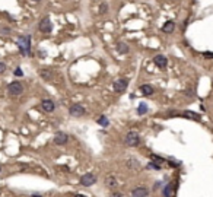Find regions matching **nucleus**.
<instances>
[{
    "label": "nucleus",
    "mask_w": 213,
    "mask_h": 197,
    "mask_svg": "<svg viewBox=\"0 0 213 197\" xmlns=\"http://www.w3.org/2000/svg\"><path fill=\"white\" fill-rule=\"evenodd\" d=\"M18 48L24 56L31 54V37L29 35H21L18 38Z\"/></svg>",
    "instance_id": "f257e3e1"
},
{
    "label": "nucleus",
    "mask_w": 213,
    "mask_h": 197,
    "mask_svg": "<svg viewBox=\"0 0 213 197\" xmlns=\"http://www.w3.org/2000/svg\"><path fill=\"white\" fill-rule=\"evenodd\" d=\"M124 143L129 146V148H136L140 145V134L137 131H129L126 134V139H124Z\"/></svg>",
    "instance_id": "f03ea898"
},
{
    "label": "nucleus",
    "mask_w": 213,
    "mask_h": 197,
    "mask_svg": "<svg viewBox=\"0 0 213 197\" xmlns=\"http://www.w3.org/2000/svg\"><path fill=\"white\" fill-rule=\"evenodd\" d=\"M97 175L93 172H86L83 174L82 177H80V186L83 187H90V186H93L95 182H97Z\"/></svg>",
    "instance_id": "7ed1b4c3"
},
{
    "label": "nucleus",
    "mask_w": 213,
    "mask_h": 197,
    "mask_svg": "<svg viewBox=\"0 0 213 197\" xmlns=\"http://www.w3.org/2000/svg\"><path fill=\"white\" fill-rule=\"evenodd\" d=\"M24 92V86L21 82H12L8 85V94L12 97H18Z\"/></svg>",
    "instance_id": "20e7f679"
},
{
    "label": "nucleus",
    "mask_w": 213,
    "mask_h": 197,
    "mask_svg": "<svg viewBox=\"0 0 213 197\" xmlns=\"http://www.w3.org/2000/svg\"><path fill=\"white\" fill-rule=\"evenodd\" d=\"M38 28H40V31L44 34H50L51 31H53V25H51V21H50L48 16L42 18L41 22H40V25H38Z\"/></svg>",
    "instance_id": "39448f33"
},
{
    "label": "nucleus",
    "mask_w": 213,
    "mask_h": 197,
    "mask_svg": "<svg viewBox=\"0 0 213 197\" xmlns=\"http://www.w3.org/2000/svg\"><path fill=\"white\" fill-rule=\"evenodd\" d=\"M127 86H129V79H126V77L118 79V80H115V82H114V90H115V92H118V94L126 92Z\"/></svg>",
    "instance_id": "423d86ee"
},
{
    "label": "nucleus",
    "mask_w": 213,
    "mask_h": 197,
    "mask_svg": "<svg viewBox=\"0 0 213 197\" xmlns=\"http://www.w3.org/2000/svg\"><path fill=\"white\" fill-rule=\"evenodd\" d=\"M69 113H70L72 117H82V115H85L86 110L80 104H73V105H70V108H69Z\"/></svg>",
    "instance_id": "0eeeda50"
},
{
    "label": "nucleus",
    "mask_w": 213,
    "mask_h": 197,
    "mask_svg": "<svg viewBox=\"0 0 213 197\" xmlns=\"http://www.w3.org/2000/svg\"><path fill=\"white\" fill-rule=\"evenodd\" d=\"M69 142V136L66 134L64 131H57L56 134H54V143L58 145V146H63Z\"/></svg>",
    "instance_id": "6e6552de"
},
{
    "label": "nucleus",
    "mask_w": 213,
    "mask_h": 197,
    "mask_svg": "<svg viewBox=\"0 0 213 197\" xmlns=\"http://www.w3.org/2000/svg\"><path fill=\"white\" fill-rule=\"evenodd\" d=\"M131 197H149V190L143 186L131 190Z\"/></svg>",
    "instance_id": "1a4fd4ad"
},
{
    "label": "nucleus",
    "mask_w": 213,
    "mask_h": 197,
    "mask_svg": "<svg viewBox=\"0 0 213 197\" xmlns=\"http://www.w3.org/2000/svg\"><path fill=\"white\" fill-rule=\"evenodd\" d=\"M153 63H155L159 69H165V67L168 66V58L165 57V56H162V54H158V56H155V58H153Z\"/></svg>",
    "instance_id": "9d476101"
},
{
    "label": "nucleus",
    "mask_w": 213,
    "mask_h": 197,
    "mask_svg": "<svg viewBox=\"0 0 213 197\" xmlns=\"http://www.w3.org/2000/svg\"><path fill=\"white\" fill-rule=\"evenodd\" d=\"M41 107L45 113H53L54 108H56V104H54V101H51V99H42Z\"/></svg>",
    "instance_id": "9b49d317"
},
{
    "label": "nucleus",
    "mask_w": 213,
    "mask_h": 197,
    "mask_svg": "<svg viewBox=\"0 0 213 197\" xmlns=\"http://www.w3.org/2000/svg\"><path fill=\"white\" fill-rule=\"evenodd\" d=\"M105 186L108 187V189H111V190L117 189V186H118L117 178H115L114 175H106V177H105Z\"/></svg>",
    "instance_id": "f8f14e48"
},
{
    "label": "nucleus",
    "mask_w": 213,
    "mask_h": 197,
    "mask_svg": "<svg viewBox=\"0 0 213 197\" xmlns=\"http://www.w3.org/2000/svg\"><path fill=\"white\" fill-rule=\"evenodd\" d=\"M174 189H175V184L174 182H169V184H166L162 190V196L164 197H172L174 194Z\"/></svg>",
    "instance_id": "ddd939ff"
},
{
    "label": "nucleus",
    "mask_w": 213,
    "mask_h": 197,
    "mask_svg": "<svg viewBox=\"0 0 213 197\" xmlns=\"http://www.w3.org/2000/svg\"><path fill=\"white\" fill-rule=\"evenodd\" d=\"M182 117L190 118V120H194V121H200V120H202V117L197 114V113H193V111H184V113H182Z\"/></svg>",
    "instance_id": "4468645a"
},
{
    "label": "nucleus",
    "mask_w": 213,
    "mask_h": 197,
    "mask_svg": "<svg viewBox=\"0 0 213 197\" xmlns=\"http://www.w3.org/2000/svg\"><path fill=\"white\" fill-rule=\"evenodd\" d=\"M115 48H117V51H118L120 54H127V53L130 51L129 45H127L126 42H118V44L115 45Z\"/></svg>",
    "instance_id": "2eb2a0df"
},
{
    "label": "nucleus",
    "mask_w": 213,
    "mask_h": 197,
    "mask_svg": "<svg viewBox=\"0 0 213 197\" xmlns=\"http://www.w3.org/2000/svg\"><path fill=\"white\" fill-rule=\"evenodd\" d=\"M140 92H142V95L149 97V95L153 94V86H150V85H142L140 86Z\"/></svg>",
    "instance_id": "dca6fc26"
},
{
    "label": "nucleus",
    "mask_w": 213,
    "mask_h": 197,
    "mask_svg": "<svg viewBox=\"0 0 213 197\" xmlns=\"http://www.w3.org/2000/svg\"><path fill=\"white\" fill-rule=\"evenodd\" d=\"M174 29H175V24H174L172 21H168V22H165V25L162 26V31H164L165 34L174 32Z\"/></svg>",
    "instance_id": "f3484780"
},
{
    "label": "nucleus",
    "mask_w": 213,
    "mask_h": 197,
    "mask_svg": "<svg viewBox=\"0 0 213 197\" xmlns=\"http://www.w3.org/2000/svg\"><path fill=\"white\" fill-rule=\"evenodd\" d=\"M126 165L131 168V169H137L140 168V162H137V159H134V158H129L127 161H126Z\"/></svg>",
    "instance_id": "a211bd4d"
},
{
    "label": "nucleus",
    "mask_w": 213,
    "mask_h": 197,
    "mask_svg": "<svg viewBox=\"0 0 213 197\" xmlns=\"http://www.w3.org/2000/svg\"><path fill=\"white\" fill-rule=\"evenodd\" d=\"M148 113V105H146V102H140L139 107H137V114L139 115H143Z\"/></svg>",
    "instance_id": "6ab92c4d"
},
{
    "label": "nucleus",
    "mask_w": 213,
    "mask_h": 197,
    "mask_svg": "<svg viewBox=\"0 0 213 197\" xmlns=\"http://www.w3.org/2000/svg\"><path fill=\"white\" fill-rule=\"evenodd\" d=\"M40 74H41L42 79H45V80H51V77H53V74H51V72H50L48 69H42L41 72H40Z\"/></svg>",
    "instance_id": "aec40b11"
},
{
    "label": "nucleus",
    "mask_w": 213,
    "mask_h": 197,
    "mask_svg": "<svg viewBox=\"0 0 213 197\" xmlns=\"http://www.w3.org/2000/svg\"><path fill=\"white\" fill-rule=\"evenodd\" d=\"M98 124L99 126H102V127H108V124H110V120L106 118L105 115H101L98 118Z\"/></svg>",
    "instance_id": "412c9836"
},
{
    "label": "nucleus",
    "mask_w": 213,
    "mask_h": 197,
    "mask_svg": "<svg viewBox=\"0 0 213 197\" xmlns=\"http://www.w3.org/2000/svg\"><path fill=\"white\" fill-rule=\"evenodd\" d=\"M150 159L153 161V162H156V164H164V162H166L164 158H161V156H158V155H150Z\"/></svg>",
    "instance_id": "4be33fe9"
},
{
    "label": "nucleus",
    "mask_w": 213,
    "mask_h": 197,
    "mask_svg": "<svg viewBox=\"0 0 213 197\" xmlns=\"http://www.w3.org/2000/svg\"><path fill=\"white\" fill-rule=\"evenodd\" d=\"M148 168H149V169H161V165L152 161V162H149V164H148Z\"/></svg>",
    "instance_id": "5701e85b"
},
{
    "label": "nucleus",
    "mask_w": 213,
    "mask_h": 197,
    "mask_svg": "<svg viewBox=\"0 0 213 197\" xmlns=\"http://www.w3.org/2000/svg\"><path fill=\"white\" fill-rule=\"evenodd\" d=\"M0 34L9 35V34H10V28H8V26H0Z\"/></svg>",
    "instance_id": "b1692460"
},
{
    "label": "nucleus",
    "mask_w": 213,
    "mask_h": 197,
    "mask_svg": "<svg viewBox=\"0 0 213 197\" xmlns=\"http://www.w3.org/2000/svg\"><path fill=\"white\" fill-rule=\"evenodd\" d=\"M99 12H101V13H106V12H108V5H106V3H102V5L99 6Z\"/></svg>",
    "instance_id": "393cba45"
},
{
    "label": "nucleus",
    "mask_w": 213,
    "mask_h": 197,
    "mask_svg": "<svg viewBox=\"0 0 213 197\" xmlns=\"http://www.w3.org/2000/svg\"><path fill=\"white\" fill-rule=\"evenodd\" d=\"M13 73H15V76H18V77H19V76H22V74H24V72H22V69H21V67H16Z\"/></svg>",
    "instance_id": "a878e982"
},
{
    "label": "nucleus",
    "mask_w": 213,
    "mask_h": 197,
    "mask_svg": "<svg viewBox=\"0 0 213 197\" xmlns=\"http://www.w3.org/2000/svg\"><path fill=\"white\" fill-rule=\"evenodd\" d=\"M6 69H8V66L5 64V63H2V61H0V74L5 73V72H6Z\"/></svg>",
    "instance_id": "bb28decb"
},
{
    "label": "nucleus",
    "mask_w": 213,
    "mask_h": 197,
    "mask_svg": "<svg viewBox=\"0 0 213 197\" xmlns=\"http://www.w3.org/2000/svg\"><path fill=\"white\" fill-rule=\"evenodd\" d=\"M203 57L205 58H213V53H210V51H205V53H203Z\"/></svg>",
    "instance_id": "cd10ccee"
},
{
    "label": "nucleus",
    "mask_w": 213,
    "mask_h": 197,
    "mask_svg": "<svg viewBox=\"0 0 213 197\" xmlns=\"http://www.w3.org/2000/svg\"><path fill=\"white\" fill-rule=\"evenodd\" d=\"M111 197H124L123 193H118V191H113L111 193Z\"/></svg>",
    "instance_id": "c85d7f7f"
},
{
    "label": "nucleus",
    "mask_w": 213,
    "mask_h": 197,
    "mask_svg": "<svg viewBox=\"0 0 213 197\" xmlns=\"http://www.w3.org/2000/svg\"><path fill=\"white\" fill-rule=\"evenodd\" d=\"M168 164L171 165V166H180V162H175V161H169Z\"/></svg>",
    "instance_id": "c756f323"
},
{
    "label": "nucleus",
    "mask_w": 213,
    "mask_h": 197,
    "mask_svg": "<svg viewBox=\"0 0 213 197\" xmlns=\"http://www.w3.org/2000/svg\"><path fill=\"white\" fill-rule=\"evenodd\" d=\"M38 54H40V56H41L42 58L45 57V56H47V53H44V51H38Z\"/></svg>",
    "instance_id": "7c9ffc66"
},
{
    "label": "nucleus",
    "mask_w": 213,
    "mask_h": 197,
    "mask_svg": "<svg viewBox=\"0 0 213 197\" xmlns=\"http://www.w3.org/2000/svg\"><path fill=\"white\" fill-rule=\"evenodd\" d=\"M74 197H88V196H85V194H76Z\"/></svg>",
    "instance_id": "2f4dec72"
},
{
    "label": "nucleus",
    "mask_w": 213,
    "mask_h": 197,
    "mask_svg": "<svg viewBox=\"0 0 213 197\" xmlns=\"http://www.w3.org/2000/svg\"><path fill=\"white\" fill-rule=\"evenodd\" d=\"M31 197H42V196H41V194H32Z\"/></svg>",
    "instance_id": "473e14b6"
},
{
    "label": "nucleus",
    "mask_w": 213,
    "mask_h": 197,
    "mask_svg": "<svg viewBox=\"0 0 213 197\" xmlns=\"http://www.w3.org/2000/svg\"><path fill=\"white\" fill-rule=\"evenodd\" d=\"M32 2H40V0H32Z\"/></svg>",
    "instance_id": "72a5a7b5"
},
{
    "label": "nucleus",
    "mask_w": 213,
    "mask_h": 197,
    "mask_svg": "<svg viewBox=\"0 0 213 197\" xmlns=\"http://www.w3.org/2000/svg\"><path fill=\"white\" fill-rule=\"evenodd\" d=\"M0 172H2V166H0Z\"/></svg>",
    "instance_id": "f704fd0d"
}]
</instances>
